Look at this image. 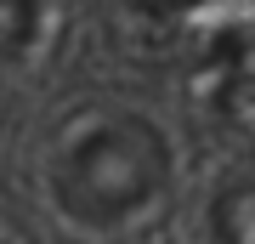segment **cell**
I'll use <instances>...</instances> for the list:
<instances>
[{"label":"cell","instance_id":"3957f363","mask_svg":"<svg viewBox=\"0 0 255 244\" xmlns=\"http://www.w3.org/2000/svg\"><path fill=\"white\" fill-rule=\"evenodd\" d=\"M216 233L221 244H250V188L244 182H233L216 199Z\"/></svg>","mask_w":255,"mask_h":244},{"label":"cell","instance_id":"7a4b0ae2","mask_svg":"<svg viewBox=\"0 0 255 244\" xmlns=\"http://www.w3.org/2000/svg\"><path fill=\"white\" fill-rule=\"evenodd\" d=\"M46 0H0V57H17L40 28Z\"/></svg>","mask_w":255,"mask_h":244},{"label":"cell","instance_id":"6da1fadb","mask_svg":"<svg viewBox=\"0 0 255 244\" xmlns=\"http://www.w3.org/2000/svg\"><path fill=\"white\" fill-rule=\"evenodd\" d=\"M170 182V142L142 114L80 119L51 159V193L74 222L114 227L142 216Z\"/></svg>","mask_w":255,"mask_h":244}]
</instances>
